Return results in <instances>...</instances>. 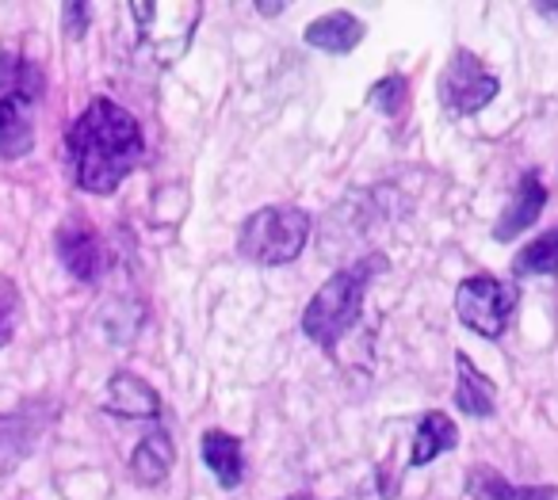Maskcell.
Masks as SVG:
<instances>
[{"label": "cell", "instance_id": "obj_4", "mask_svg": "<svg viewBox=\"0 0 558 500\" xmlns=\"http://www.w3.org/2000/svg\"><path fill=\"white\" fill-rule=\"evenodd\" d=\"M311 237V215L299 207H260L256 215L245 218L238 233V248L245 260L279 268L291 264L306 248Z\"/></svg>", "mask_w": 558, "mask_h": 500}, {"label": "cell", "instance_id": "obj_17", "mask_svg": "<svg viewBox=\"0 0 558 500\" xmlns=\"http://www.w3.org/2000/svg\"><path fill=\"white\" fill-rule=\"evenodd\" d=\"M517 276H555L558 271V230H547L532 241L527 248H520L517 260H512Z\"/></svg>", "mask_w": 558, "mask_h": 500}, {"label": "cell", "instance_id": "obj_18", "mask_svg": "<svg viewBox=\"0 0 558 500\" xmlns=\"http://www.w3.org/2000/svg\"><path fill=\"white\" fill-rule=\"evenodd\" d=\"M367 103H372L379 115H398V111L410 103V81H405L402 73H390V77H383L379 85H372Z\"/></svg>", "mask_w": 558, "mask_h": 500}, {"label": "cell", "instance_id": "obj_23", "mask_svg": "<svg viewBox=\"0 0 558 500\" xmlns=\"http://www.w3.org/2000/svg\"><path fill=\"white\" fill-rule=\"evenodd\" d=\"M291 500H314V497H291Z\"/></svg>", "mask_w": 558, "mask_h": 500}, {"label": "cell", "instance_id": "obj_5", "mask_svg": "<svg viewBox=\"0 0 558 500\" xmlns=\"http://www.w3.org/2000/svg\"><path fill=\"white\" fill-rule=\"evenodd\" d=\"M517 309V286L497 276H466L456 291V314L471 332L497 340Z\"/></svg>", "mask_w": 558, "mask_h": 500}, {"label": "cell", "instance_id": "obj_9", "mask_svg": "<svg viewBox=\"0 0 558 500\" xmlns=\"http://www.w3.org/2000/svg\"><path fill=\"white\" fill-rule=\"evenodd\" d=\"M108 413L142 420V416L161 413V398H157V390L146 382V378L131 375V370H119V375H111V382H108Z\"/></svg>", "mask_w": 558, "mask_h": 500}, {"label": "cell", "instance_id": "obj_2", "mask_svg": "<svg viewBox=\"0 0 558 500\" xmlns=\"http://www.w3.org/2000/svg\"><path fill=\"white\" fill-rule=\"evenodd\" d=\"M387 271V256L375 253L364 256L352 268H341L333 279L318 286V294L311 298L303 314V332L311 340H318L326 352H337V344L344 340V332L360 321V309H364V294L372 286V279Z\"/></svg>", "mask_w": 558, "mask_h": 500}, {"label": "cell", "instance_id": "obj_13", "mask_svg": "<svg viewBox=\"0 0 558 500\" xmlns=\"http://www.w3.org/2000/svg\"><path fill=\"white\" fill-rule=\"evenodd\" d=\"M459 443V431H456V420L448 413H425L413 431V454H410V466H428L436 454L451 451Z\"/></svg>", "mask_w": 558, "mask_h": 500}, {"label": "cell", "instance_id": "obj_6", "mask_svg": "<svg viewBox=\"0 0 558 500\" xmlns=\"http://www.w3.org/2000/svg\"><path fill=\"white\" fill-rule=\"evenodd\" d=\"M497 88H501V81L471 50H456L440 73V103L451 115H474V111H482L497 96Z\"/></svg>", "mask_w": 558, "mask_h": 500}, {"label": "cell", "instance_id": "obj_11", "mask_svg": "<svg viewBox=\"0 0 558 500\" xmlns=\"http://www.w3.org/2000/svg\"><path fill=\"white\" fill-rule=\"evenodd\" d=\"M203 462L218 477L222 489H238L241 477H245V462H241V439L226 436V431L210 428L203 431Z\"/></svg>", "mask_w": 558, "mask_h": 500}, {"label": "cell", "instance_id": "obj_16", "mask_svg": "<svg viewBox=\"0 0 558 500\" xmlns=\"http://www.w3.org/2000/svg\"><path fill=\"white\" fill-rule=\"evenodd\" d=\"M35 436L39 431H35V424L24 413L0 416V474H9V469L20 466V459L35 447Z\"/></svg>", "mask_w": 558, "mask_h": 500}, {"label": "cell", "instance_id": "obj_10", "mask_svg": "<svg viewBox=\"0 0 558 500\" xmlns=\"http://www.w3.org/2000/svg\"><path fill=\"white\" fill-rule=\"evenodd\" d=\"M456 367H459V378H456V405L463 408L466 416H494V408H497V386H494V378L482 375V370L471 363V355H463V352L456 355Z\"/></svg>", "mask_w": 558, "mask_h": 500}, {"label": "cell", "instance_id": "obj_7", "mask_svg": "<svg viewBox=\"0 0 558 500\" xmlns=\"http://www.w3.org/2000/svg\"><path fill=\"white\" fill-rule=\"evenodd\" d=\"M58 256L62 264L81 279V283H93L104 271V241L96 237V230L81 218H70V222L58 230Z\"/></svg>", "mask_w": 558, "mask_h": 500}, {"label": "cell", "instance_id": "obj_19", "mask_svg": "<svg viewBox=\"0 0 558 500\" xmlns=\"http://www.w3.org/2000/svg\"><path fill=\"white\" fill-rule=\"evenodd\" d=\"M16 321H20V291H16V283H12V279L0 276V347L12 340Z\"/></svg>", "mask_w": 558, "mask_h": 500}, {"label": "cell", "instance_id": "obj_8", "mask_svg": "<svg viewBox=\"0 0 558 500\" xmlns=\"http://www.w3.org/2000/svg\"><path fill=\"white\" fill-rule=\"evenodd\" d=\"M543 207H547V187H543V180L535 176V172H524V176H520V184H517V192H512L509 207H505L501 218H497L494 241L520 237V233H524L527 225L543 215Z\"/></svg>", "mask_w": 558, "mask_h": 500}, {"label": "cell", "instance_id": "obj_1", "mask_svg": "<svg viewBox=\"0 0 558 500\" xmlns=\"http://www.w3.org/2000/svg\"><path fill=\"white\" fill-rule=\"evenodd\" d=\"M65 146H70L77 184L93 195H111L142 161L146 142H142V126L131 111L119 108L108 96H96L70 126Z\"/></svg>", "mask_w": 558, "mask_h": 500}, {"label": "cell", "instance_id": "obj_12", "mask_svg": "<svg viewBox=\"0 0 558 500\" xmlns=\"http://www.w3.org/2000/svg\"><path fill=\"white\" fill-rule=\"evenodd\" d=\"M306 42L326 50V54H349V50H356L364 42V24L356 16H349V12H329V16L314 20L306 27Z\"/></svg>", "mask_w": 558, "mask_h": 500}, {"label": "cell", "instance_id": "obj_15", "mask_svg": "<svg viewBox=\"0 0 558 500\" xmlns=\"http://www.w3.org/2000/svg\"><path fill=\"white\" fill-rule=\"evenodd\" d=\"M466 489L478 500H558V485H509L494 469H474Z\"/></svg>", "mask_w": 558, "mask_h": 500}, {"label": "cell", "instance_id": "obj_22", "mask_svg": "<svg viewBox=\"0 0 558 500\" xmlns=\"http://www.w3.org/2000/svg\"><path fill=\"white\" fill-rule=\"evenodd\" d=\"M260 12H264V16H276V12H279V0H264Z\"/></svg>", "mask_w": 558, "mask_h": 500}, {"label": "cell", "instance_id": "obj_20", "mask_svg": "<svg viewBox=\"0 0 558 500\" xmlns=\"http://www.w3.org/2000/svg\"><path fill=\"white\" fill-rule=\"evenodd\" d=\"M65 27H70L73 39H81L88 27V9L85 4H65Z\"/></svg>", "mask_w": 558, "mask_h": 500}, {"label": "cell", "instance_id": "obj_3", "mask_svg": "<svg viewBox=\"0 0 558 500\" xmlns=\"http://www.w3.org/2000/svg\"><path fill=\"white\" fill-rule=\"evenodd\" d=\"M43 96L39 65L24 58L0 54V157L16 161L35 146V119L32 108Z\"/></svg>", "mask_w": 558, "mask_h": 500}, {"label": "cell", "instance_id": "obj_21", "mask_svg": "<svg viewBox=\"0 0 558 500\" xmlns=\"http://www.w3.org/2000/svg\"><path fill=\"white\" fill-rule=\"evenodd\" d=\"M535 12H539L543 20H555V24H558V0H539V4H535Z\"/></svg>", "mask_w": 558, "mask_h": 500}, {"label": "cell", "instance_id": "obj_14", "mask_svg": "<svg viewBox=\"0 0 558 500\" xmlns=\"http://www.w3.org/2000/svg\"><path fill=\"white\" fill-rule=\"evenodd\" d=\"M172 459H177V451H172V439L165 436V431H149L146 439H142L138 447H134L131 454V474L138 485H161L165 477H169L172 469Z\"/></svg>", "mask_w": 558, "mask_h": 500}]
</instances>
